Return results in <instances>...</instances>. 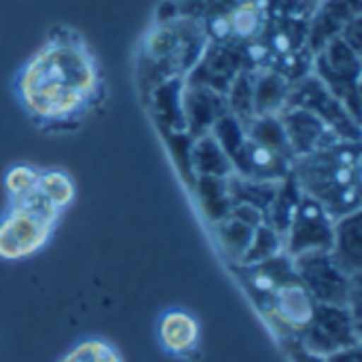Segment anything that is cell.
Segmentation results:
<instances>
[{
	"mask_svg": "<svg viewBox=\"0 0 362 362\" xmlns=\"http://www.w3.org/2000/svg\"><path fill=\"white\" fill-rule=\"evenodd\" d=\"M95 83L91 55L76 42L53 40L21 70L19 93L34 115L59 119L81 110L93 95Z\"/></svg>",
	"mask_w": 362,
	"mask_h": 362,
	"instance_id": "obj_1",
	"label": "cell"
},
{
	"mask_svg": "<svg viewBox=\"0 0 362 362\" xmlns=\"http://www.w3.org/2000/svg\"><path fill=\"white\" fill-rule=\"evenodd\" d=\"M38 191L49 199L51 206L59 208L66 206L72 199V185L70 180L59 172H49L45 176H38Z\"/></svg>",
	"mask_w": 362,
	"mask_h": 362,
	"instance_id": "obj_2",
	"label": "cell"
},
{
	"mask_svg": "<svg viewBox=\"0 0 362 362\" xmlns=\"http://www.w3.org/2000/svg\"><path fill=\"white\" fill-rule=\"evenodd\" d=\"M6 185H8V189L13 191L15 197H23V195H28L30 191L36 189V185H38V174H34L30 168H17V170L11 172Z\"/></svg>",
	"mask_w": 362,
	"mask_h": 362,
	"instance_id": "obj_3",
	"label": "cell"
}]
</instances>
